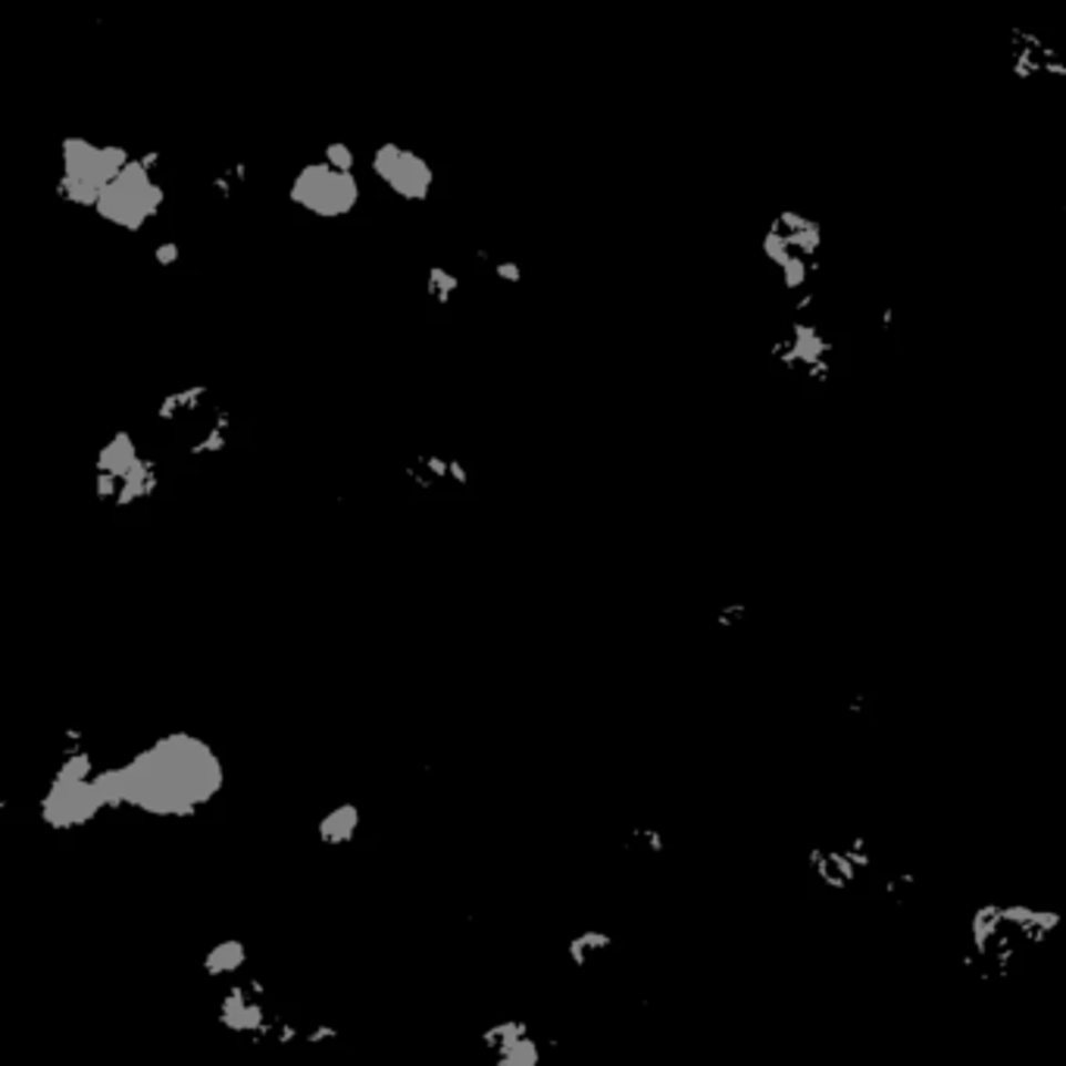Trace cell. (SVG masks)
<instances>
[{
    "label": "cell",
    "instance_id": "cell-1",
    "mask_svg": "<svg viewBox=\"0 0 1066 1066\" xmlns=\"http://www.w3.org/2000/svg\"><path fill=\"white\" fill-rule=\"evenodd\" d=\"M219 760L204 741L188 735H170L139 754L125 769L101 776L110 804L125 801L160 817H185L207 804L219 791Z\"/></svg>",
    "mask_w": 1066,
    "mask_h": 1066
},
{
    "label": "cell",
    "instance_id": "cell-2",
    "mask_svg": "<svg viewBox=\"0 0 1066 1066\" xmlns=\"http://www.w3.org/2000/svg\"><path fill=\"white\" fill-rule=\"evenodd\" d=\"M1060 923L1064 920L1057 910L1032 904H982L970 916V947L963 954V966L982 982L1007 980L1016 963L1050 942Z\"/></svg>",
    "mask_w": 1066,
    "mask_h": 1066
},
{
    "label": "cell",
    "instance_id": "cell-3",
    "mask_svg": "<svg viewBox=\"0 0 1066 1066\" xmlns=\"http://www.w3.org/2000/svg\"><path fill=\"white\" fill-rule=\"evenodd\" d=\"M291 197L316 216H341L357 204L360 185L353 178V166L326 157L322 163H310L300 170Z\"/></svg>",
    "mask_w": 1066,
    "mask_h": 1066
},
{
    "label": "cell",
    "instance_id": "cell-4",
    "mask_svg": "<svg viewBox=\"0 0 1066 1066\" xmlns=\"http://www.w3.org/2000/svg\"><path fill=\"white\" fill-rule=\"evenodd\" d=\"M66 147L70 151H66L63 185L70 188V197L75 204H94L98 207V201L110 188V182L129 166L125 151L94 147V144H85V141H70Z\"/></svg>",
    "mask_w": 1066,
    "mask_h": 1066
},
{
    "label": "cell",
    "instance_id": "cell-5",
    "mask_svg": "<svg viewBox=\"0 0 1066 1066\" xmlns=\"http://www.w3.org/2000/svg\"><path fill=\"white\" fill-rule=\"evenodd\" d=\"M163 201L160 185L144 170V163H129L123 173L110 182V188L98 201V213L110 223L125 228H139L147 216H154Z\"/></svg>",
    "mask_w": 1066,
    "mask_h": 1066
},
{
    "label": "cell",
    "instance_id": "cell-6",
    "mask_svg": "<svg viewBox=\"0 0 1066 1066\" xmlns=\"http://www.w3.org/2000/svg\"><path fill=\"white\" fill-rule=\"evenodd\" d=\"M875 857L863 841H851L844 848H817L810 851V870L829 889H848L863 873L873 870Z\"/></svg>",
    "mask_w": 1066,
    "mask_h": 1066
},
{
    "label": "cell",
    "instance_id": "cell-7",
    "mask_svg": "<svg viewBox=\"0 0 1066 1066\" xmlns=\"http://www.w3.org/2000/svg\"><path fill=\"white\" fill-rule=\"evenodd\" d=\"M372 170L379 173L385 185H391L401 197H410V201H420L432 188V170L426 166V160L410 154V151H401V147L376 151Z\"/></svg>",
    "mask_w": 1066,
    "mask_h": 1066
}]
</instances>
